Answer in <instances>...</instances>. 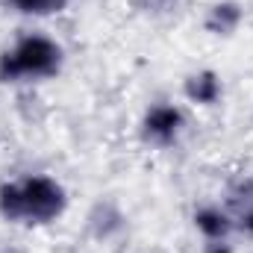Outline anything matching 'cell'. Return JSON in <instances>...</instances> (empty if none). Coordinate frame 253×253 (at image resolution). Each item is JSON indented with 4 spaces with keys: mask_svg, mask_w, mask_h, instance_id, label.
Listing matches in <instances>:
<instances>
[{
    "mask_svg": "<svg viewBox=\"0 0 253 253\" xmlns=\"http://www.w3.org/2000/svg\"><path fill=\"white\" fill-rule=\"evenodd\" d=\"M68 209V191L47 174H27L21 180L0 183V218L6 224L44 227L62 218Z\"/></svg>",
    "mask_w": 253,
    "mask_h": 253,
    "instance_id": "cell-1",
    "label": "cell"
},
{
    "mask_svg": "<svg viewBox=\"0 0 253 253\" xmlns=\"http://www.w3.org/2000/svg\"><path fill=\"white\" fill-rule=\"evenodd\" d=\"M65 50L59 42L30 33L21 36L12 47L0 50V83H27L50 80L62 71Z\"/></svg>",
    "mask_w": 253,
    "mask_h": 253,
    "instance_id": "cell-2",
    "label": "cell"
},
{
    "mask_svg": "<svg viewBox=\"0 0 253 253\" xmlns=\"http://www.w3.org/2000/svg\"><path fill=\"white\" fill-rule=\"evenodd\" d=\"M183 129H186V112L174 103H153L141 118V138L156 147L177 144Z\"/></svg>",
    "mask_w": 253,
    "mask_h": 253,
    "instance_id": "cell-3",
    "label": "cell"
},
{
    "mask_svg": "<svg viewBox=\"0 0 253 253\" xmlns=\"http://www.w3.org/2000/svg\"><path fill=\"white\" fill-rule=\"evenodd\" d=\"M224 212L233 221V230L253 236V174H242L227 186Z\"/></svg>",
    "mask_w": 253,
    "mask_h": 253,
    "instance_id": "cell-4",
    "label": "cell"
},
{
    "mask_svg": "<svg viewBox=\"0 0 253 253\" xmlns=\"http://www.w3.org/2000/svg\"><path fill=\"white\" fill-rule=\"evenodd\" d=\"M183 94L189 97L194 106H215L221 100V94H224V83H221L218 71L203 68V71H194V74L186 77Z\"/></svg>",
    "mask_w": 253,
    "mask_h": 253,
    "instance_id": "cell-5",
    "label": "cell"
},
{
    "mask_svg": "<svg viewBox=\"0 0 253 253\" xmlns=\"http://www.w3.org/2000/svg\"><path fill=\"white\" fill-rule=\"evenodd\" d=\"M242 21H245V9H242V3H236V0H221V3H215V6H209V12H206V18H203V30L209 33V36H233L239 27H242Z\"/></svg>",
    "mask_w": 253,
    "mask_h": 253,
    "instance_id": "cell-6",
    "label": "cell"
},
{
    "mask_svg": "<svg viewBox=\"0 0 253 253\" xmlns=\"http://www.w3.org/2000/svg\"><path fill=\"white\" fill-rule=\"evenodd\" d=\"M191 221H194V230L203 236V242H218V239H227L233 233L230 215L221 206H215V203H206V206L194 209Z\"/></svg>",
    "mask_w": 253,
    "mask_h": 253,
    "instance_id": "cell-7",
    "label": "cell"
},
{
    "mask_svg": "<svg viewBox=\"0 0 253 253\" xmlns=\"http://www.w3.org/2000/svg\"><path fill=\"white\" fill-rule=\"evenodd\" d=\"M88 227L94 230L97 239H109V236H115L124 227V215L112 203H97L94 212L88 215Z\"/></svg>",
    "mask_w": 253,
    "mask_h": 253,
    "instance_id": "cell-8",
    "label": "cell"
},
{
    "mask_svg": "<svg viewBox=\"0 0 253 253\" xmlns=\"http://www.w3.org/2000/svg\"><path fill=\"white\" fill-rule=\"evenodd\" d=\"M6 3H9L15 12H21V15L44 18V15H56V12H62L71 0H6Z\"/></svg>",
    "mask_w": 253,
    "mask_h": 253,
    "instance_id": "cell-9",
    "label": "cell"
},
{
    "mask_svg": "<svg viewBox=\"0 0 253 253\" xmlns=\"http://www.w3.org/2000/svg\"><path fill=\"white\" fill-rule=\"evenodd\" d=\"M203 253H233V245H227V239H218V242H206Z\"/></svg>",
    "mask_w": 253,
    "mask_h": 253,
    "instance_id": "cell-10",
    "label": "cell"
},
{
    "mask_svg": "<svg viewBox=\"0 0 253 253\" xmlns=\"http://www.w3.org/2000/svg\"><path fill=\"white\" fill-rule=\"evenodd\" d=\"M0 253H24V251H18V248H3Z\"/></svg>",
    "mask_w": 253,
    "mask_h": 253,
    "instance_id": "cell-11",
    "label": "cell"
}]
</instances>
